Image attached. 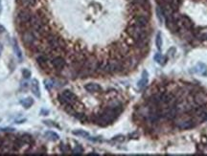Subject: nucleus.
Listing matches in <instances>:
<instances>
[{
    "instance_id": "nucleus-1",
    "label": "nucleus",
    "mask_w": 207,
    "mask_h": 156,
    "mask_svg": "<svg viewBox=\"0 0 207 156\" xmlns=\"http://www.w3.org/2000/svg\"><path fill=\"white\" fill-rule=\"evenodd\" d=\"M127 33L128 34V37L131 38L135 41L148 39V33L145 29V27H140L138 25H135L132 23L128 28Z\"/></svg>"
},
{
    "instance_id": "nucleus-2",
    "label": "nucleus",
    "mask_w": 207,
    "mask_h": 156,
    "mask_svg": "<svg viewBox=\"0 0 207 156\" xmlns=\"http://www.w3.org/2000/svg\"><path fill=\"white\" fill-rule=\"evenodd\" d=\"M32 16H33V13H31L30 9L23 8V9H20L17 12V23L20 26H24V25L29 26V22H30Z\"/></svg>"
},
{
    "instance_id": "nucleus-3",
    "label": "nucleus",
    "mask_w": 207,
    "mask_h": 156,
    "mask_svg": "<svg viewBox=\"0 0 207 156\" xmlns=\"http://www.w3.org/2000/svg\"><path fill=\"white\" fill-rule=\"evenodd\" d=\"M21 38H22V42L25 45V47H29V48H31L35 42L39 40L37 37H35L34 31L30 29V28L22 31V33H21Z\"/></svg>"
},
{
    "instance_id": "nucleus-4",
    "label": "nucleus",
    "mask_w": 207,
    "mask_h": 156,
    "mask_svg": "<svg viewBox=\"0 0 207 156\" xmlns=\"http://www.w3.org/2000/svg\"><path fill=\"white\" fill-rule=\"evenodd\" d=\"M196 120L194 118H179L176 122V125L180 129H189L196 125Z\"/></svg>"
},
{
    "instance_id": "nucleus-5",
    "label": "nucleus",
    "mask_w": 207,
    "mask_h": 156,
    "mask_svg": "<svg viewBox=\"0 0 207 156\" xmlns=\"http://www.w3.org/2000/svg\"><path fill=\"white\" fill-rule=\"evenodd\" d=\"M51 66L58 71H61L64 67L66 66V60L62 56H54L50 60Z\"/></svg>"
},
{
    "instance_id": "nucleus-6",
    "label": "nucleus",
    "mask_w": 207,
    "mask_h": 156,
    "mask_svg": "<svg viewBox=\"0 0 207 156\" xmlns=\"http://www.w3.org/2000/svg\"><path fill=\"white\" fill-rule=\"evenodd\" d=\"M193 100H194V102L197 105L203 106V105L207 104V94L202 91L197 92V93L194 95V97H193Z\"/></svg>"
},
{
    "instance_id": "nucleus-7",
    "label": "nucleus",
    "mask_w": 207,
    "mask_h": 156,
    "mask_svg": "<svg viewBox=\"0 0 207 156\" xmlns=\"http://www.w3.org/2000/svg\"><path fill=\"white\" fill-rule=\"evenodd\" d=\"M149 19L144 15H137L133 19V24L138 25L140 27H146L148 25Z\"/></svg>"
},
{
    "instance_id": "nucleus-8",
    "label": "nucleus",
    "mask_w": 207,
    "mask_h": 156,
    "mask_svg": "<svg viewBox=\"0 0 207 156\" xmlns=\"http://www.w3.org/2000/svg\"><path fill=\"white\" fill-rule=\"evenodd\" d=\"M165 21H166V26H167V28H168V29L171 32H172V33L178 32V30H179V27H178L176 21L174 19V17L173 18H166Z\"/></svg>"
},
{
    "instance_id": "nucleus-9",
    "label": "nucleus",
    "mask_w": 207,
    "mask_h": 156,
    "mask_svg": "<svg viewBox=\"0 0 207 156\" xmlns=\"http://www.w3.org/2000/svg\"><path fill=\"white\" fill-rule=\"evenodd\" d=\"M84 89L87 90L89 93H97V92H101L102 91V87L97 83H87L84 85Z\"/></svg>"
},
{
    "instance_id": "nucleus-10",
    "label": "nucleus",
    "mask_w": 207,
    "mask_h": 156,
    "mask_svg": "<svg viewBox=\"0 0 207 156\" xmlns=\"http://www.w3.org/2000/svg\"><path fill=\"white\" fill-rule=\"evenodd\" d=\"M13 53L16 54L17 60L19 61H22V59H23L22 52H21V49L18 45V42L17 39H13Z\"/></svg>"
},
{
    "instance_id": "nucleus-11",
    "label": "nucleus",
    "mask_w": 207,
    "mask_h": 156,
    "mask_svg": "<svg viewBox=\"0 0 207 156\" xmlns=\"http://www.w3.org/2000/svg\"><path fill=\"white\" fill-rule=\"evenodd\" d=\"M31 90L33 92V94L37 97V98H40V88H39V84L38 80H33L31 82Z\"/></svg>"
},
{
    "instance_id": "nucleus-12",
    "label": "nucleus",
    "mask_w": 207,
    "mask_h": 156,
    "mask_svg": "<svg viewBox=\"0 0 207 156\" xmlns=\"http://www.w3.org/2000/svg\"><path fill=\"white\" fill-rule=\"evenodd\" d=\"M195 35L201 40L207 39V28H202V29H197L195 31Z\"/></svg>"
},
{
    "instance_id": "nucleus-13",
    "label": "nucleus",
    "mask_w": 207,
    "mask_h": 156,
    "mask_svg": "<svg viewBox=\"0 0 207 156\" xmlns=\"http://www.w3.org/2000/svg\"><path fill=\"white\" fill-rule=\"evenodd\" d=\"M37 2H38V0H19L20 5L22 6L23 8H26V9L33 8V7L35 6Z\"/></svg>"
},
{
    "instance_id": "nucleus-14",
    "label": "nucleus",
    "mask_w": 207,
    "mask_h": 156,
    "mask_svg": "<svg viewBox=\"0 0 207 156\" xmlns=\"http://www.w3.org/2000/svg\"><path fill=\"white\" fill-rule=\"evenodd\" d=\"M62 94L68 99V101H69L71 103H72V104H74V103L77 102V96L73 93L72 91H70V90H64V91L62 92Z\"/></svg>"
},
{
    "instance_id": "nucleus-15",
    "label": "nucleus",
    "mask_w": 207,
    "mask_h": 156,
    "mask_svg": "<svg viewBox=\"0 0 207 156\" xmlns=\"http://www.w3.org/2000/svg\"><path fill=\"white\" fill-rule=\"evenodd\" d=\"M19 103H20V104L22 105L25 109H28V108H30L31 106L34 104V100H33L32 98L28 97V98H24V99H22V100H20Z\"/></svg>"
},
{
    "instance_id": "nucleus-16",
    "label": "nucleus",
    "mask_w": 207,
    "mask_h": 156,
    "mask_svg": "<svg viewBox=\"0 0 207 156\" xmlns=\"http://www.w3.org/2000/svg\"><path fill=\"white\" fill-rule=\"evenodd\" d=\"M19 138L23 141V143L25 145L29 146V145H33L34 144V139H33V137L31 135H29V134H23V135H21Z\"/></svg>"
},
{
    "instance_id": "nucleus-17",
    "label": "nucleus",
    "mask_w": 207,
    "mask_h": 156,
    "mask_svg": "<svg viewBox=\"0 0 207 156\" xmlns=\"http://www.w3.org/2000/svg\"><path fill=\"white\" fill-rule=\"evenodd\" d=\"M147 82H148V73L146 71H144L143 75H142V79L138 82V87L141 89L144 88L147 85Z\"/></svg>"
},
{
    "instance_id": "nucleus-18",
    "label": "nucleus",
    "mask_w": 207,
    "mask_h": 156,
    "mask_svg": "<svg viewBox=\"0 0 207 156\" xmlns=\"http://www.w3.org/2000/svg\"><path fill=\"white\" fill-rule=\"evenodd\" d=\"M45 137H46L48 140L52 141V142H56V141H58V140L60 139V137H59L58 134H57L56 132H54V131H47V132L45 133Z\"/></svg>"
},
{
    "instance_id": "nucleus-19",
    "label": "nucleus",
    "mask_w": 207,
    "mask_h": 156,
    "mask_svg": "<svg viewBox=\"0 0 207 156\" xmlns=\"http://www.w3.org/2000/svg\"><path fill=\"white\" fill-rule=\"evenodd\" d=\"M155 13H156V16H157V18H158V20H159V22H160V23L164 22V20H165V16H164L163 10H162V8H161L160 6L156 7Z\"/></svg>"
},
{
    "instance_id": "nucleus-20",
    "label": "nucleus",
    "mask_w": 207,
    "mask_h": 156,
    "mask_svg": "<svg viewBox=\"0 0 207 156\" xmlns=\"http://www.w3.org/2000/svg\"><path fill=\"white\" fill-rule=\"evenodd\" d=\"M74 117H75L77 120H79V121L82 122V123L87 122V120H88L87 114H84V113H78V112H76V113H75V115H74Z\"/></svg>"
},
{
    "instance_id": "nucleus-21",
    "label": "nucleus",
    "mask_w": 207,
    "mask_h": 156,
    "mask_svg": "<svg viewBox=\"0 0 207 156\" xmlns=\"http://www.w3.org/2000/svg\"><path fill=\"white\" fill-rule=\"evenodd\" d=\"M73 134L77 136H80V137H83V138H89L88 132L83 131V130H75V131H73Z\"/></svg>"
},
{
    "instance_id": "nucleus-22",
    "label": "nucleus",
    "mask_w": 207,
    "mask_h": 156,
    "mask_svg": "<svg viewBox=\"0 0 207 156\" xmlns=\"http://www.w3.org/2000/svg\"><path fill=\"white\" fill-rule=\"evenodd\" d=\"M155 44H156V47H157L158 50H160L161 46H162V38H161V34L160 33H157V34H156Z\"/></svg>"
},
{
    "instance_id": "nucleus-23",
    "label": "nucleus",
    "mask_w": 207,
    "mask_h": 156,
    "mask_svg": "<svg viewBox=\"0 0 207 156\" xmlns=\"http://www.w3.org/2000/svg\"><path fill=\"white\" fill-rule=\"evenodd\" d=\"M60 150H61V151L62 152V153H64V154H66V153H69L70 151H71V150H70V147L68 146V145H66V144H61V146H60Z\"/></svg>"
},
{
    "instance_id": "nucleus-24",
    "label": "nucleus",
    "mask_w": 207,
    "mask_h": 156,
    "mask_svg": "<svg viewBox=\"0 0 207 156\" xmlns=\"http://www.w3.org/2000/svg\"><path fill=\"white\" fill-rule=\"evenodd\" d=\"M153 59H154V60L157 62V63H160V64H162V63H164V60H165L166 59L164 58V56H162L159 53H157V54H155L154 55V56H153Z\"/></svg>"
},
{
    "instance_id": "nucleus-25",
    "label": "nucleus",
    "mask_w": 207,
    "mask_h": 156,
    "mask_svg": "<svg viewBox=\"0 0 207 156\" xmlns=\"http://www.w3.org/2000/svg\"><path fill=\"white\" fill-rule=\"evenodd\" d=\"M83 148L80 145L76 146L75 148L72 151V153L75 155H81V154H83Z\"/></svg>"
},
{
    "instance_id": "nucleus-26",
    "label": "nucleus",
    "mask_w": 207,
    "mask_h": 156,
    "mask_svg": "<svg viewBox=\"0 0 207 156\" xmlns=\"http://www.w3.org/2000/svg\"><path fill=\"white\" fill-rule=\"evenodd\" d=\"M22 76L25 80H28V79H30V77H31V72L28 69H23L22 70Z\"/></svg>"
},
{
    "instance_id": "nucleus-27",
    "label": "nucleus",
    "mask_w": 207,
    "mask_h": 156,
    "mask_svg": "<svg viewBox=\"0 0 207 156\" xmlns=\"http://www.w3.org/2000/svg\"><path fill=\"white\" fill-rule=\"evenodd\" d=\"M44 83H45V86H46V88H47L48 90H50V89H51V88L54 86L53 80H46V81L44 82Z\"/></svg>"
},
{
    "instance_id": "nucleus-28",
    "label": "nucleus",
    "mask_w": 207,
    "mask_h": 156,
    "mask_svg": "<svg viewBox=\"0 0 207 156\" xmlns=\"http://www.w3.org/2000/svg\"><path fill=\"white\" fill-rule=\"evenodd\" d=\"M43 124L46 125L47 126H55V127H60L58 125H57L55 122L53 121H49V120H45V121H43Z\"/></svg>"
},
{
    "instance_id": "nucleus-29",
    "label": "nucleus",
    "mask_w": 207,
    "mask_h": 156,
    "mask_svg": "<svg viewBox=\"0 0 207 156\" xmlns=\"http://www.w3.org/2000/svg\"><path fill=\"white\" fill-rule=\"evenodd\" d=\"M124 139H125V137L123 136V135H118V136H115L113 139H112V141H117V142H122V141H124Z\"/></svg>"
},
{
    "instance_id": "nucleus-30",
    "label": "nucleus",
    "mask_w": 207,
    "mask_h": 156,
    "mask_svg": "<svg viewBox=\"0 0 207 156\" xmlns=\"http://www.w3.org/2000/svg\"><path fill=\"white\" fill-rule=\"evenodd\" d=\"M175 52H176V49L174 48V47H172L170 49V50L168 51V54H169V56H174L175 55Z\"/></svg>"
},
{
    "instance_id": "nucleus-31",
    "label": "nucleus",
    "mask_w": 207,
    "mask_h": 156,
    "mask_svg": "<svg viewBox=\"0 0 207 156\" xmlns=\"http://www.w3.org/2000/svg\"><path fill=\"white\" fill-rule=\"evenodd\" d=\"M5 31H6L5 27H4L3 25H1V24H0V34H3V33H4Z\"/></svg>"
},
{
    "instance_id": "nucleus-32",
    "label": "nucleus",
    "mask_w": 207,
    "mask_h": 156,
    "mask_svg": "<svg viewBox=\"0 0 207 156\" xmlns=\"http://www.w3.org/2000/svg\"><path fill=\"white\" fill-rule=\"evenodd\" d=\"M41 115H48V111H47V110H44V109H42V110H41Z\"/></svg>"
},
{
    "instance_id": "nucleus-33",
    "label": "nucleus",
    "mask_w": 207,
    "mask_h": 156,
    "mask_svg": "<svg viewBox=\"0 0 207 156\" xmlns=\"http://www.w3.org/2000/svg\"><path fill=\"white\" fill-rule=\"evenodd\" d=\"M2 51H3V45H2L1 42H0V56H1V54H2Z\"/></svg>"
},
{
    "instance_id": "nucleus-34",
    "label": "nucleus",
    "mask_w": 207,
    "mask_h": 156,
    "mask_svg": "<svg viewBox=\"0 0 207 156\" xmlns=\"http://www.w3.org/2000/svg\"><path fill=\"white\" fill-rule=\"evenodd\" d=\"M1 12H2V2L0 0V13H1Z\"/></svg>"
}]
</instances>
